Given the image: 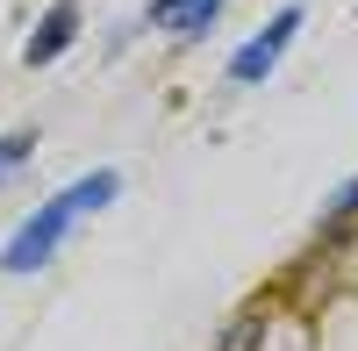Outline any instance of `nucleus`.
Segmentation results:
<instances>
[{
    "instance_id": "obj_3",
    "label": "nucleus",
    "mask_w": 358,
    "mask_h": 351,
    "mask_svg": "<svg viewBox=\"0 0 358 351\" xmlns=\"http://www.w3.org/2000/svg\"><path fill=\"white\" fill-rule=\"evenodd\" d=\"M222 15V0H143V22L165 36H208Z\"/></svg>"
},
{
    "instance_id": "obj_1",
    "label": "nucleus",
    "mask_w": 358,
    "mask_h": 351,
    "mask_svg": "<svg viewBox=\"0 0 358 351\" xmlns=\"http://www.w3.org/2000/svg\"><path fill=\"white\" fill-rule=\"evenodd\" d=\"M72 215H79V201H72V194H50L43 208L29 215L8 244H0V273H43L50 251L65 244V222H72Z\"/></svg>"
},
{
    "instance_id": "obj_6",
    "label": "nucleus",
    "mask_w": 358,
    "mask_h": 351,
    "mask_svg": "<svg viewBox=\"0 0 358 351\" xmlns=\"http://www.w3.org/2000/svg\"><path fill=\"white\" fill-rule=\"evenodd\" d=\"M265 337H273V308L251 301L244 315H229V330L215 337V351H265Z\"/></svg>"
},
{
    "instance_id": "obj_2",
    "label": "nucleus",
    "mask_w": 358,
    "mask_h": 351,
    "mask_svg": "<svg viewBox=\"0 0 358 351\" xmlns=\"http://www.w3.org/2000/svg\"><path fill=\"white\" fill-rule=\"evenodd\" d=\"M294 29H301V8H280V15H273V22H265V29H258V36H251L244 50H236V57H229V79H236V86H258L265 72H273V65H280V50L294 43Z\"/></svg>"
},
{
    "instance_id": "obj_5",
    "label": "nucleus",
    "mask_w": 358,
    "mask_h": 351,
    "mask_svg": "<svg viewBox=\"0 0 358 351\" xmlns=\"http://www.w3.org/2000/svg\"><path fill=\"white\" fill-rule=\"evenodd\" d=\"M358 229V180H344L330 201H322V222H315V244H344Z\"/></svg>"
},
{
    "instance_id": "obj_7",
    "label": "nucleus",
    "mask_w": 358,
    "mask_h": 351,
    "mask_svg": "<svg viewBox=\"0 0 358 351\" xmlns=\"http://www.w3.org/2000/svg\"><path fill=\"white\" fill-rule=\"evenodd\" d=\"M29 158H36V129H8L0 136V180H15Z\"/></svg>"
},
{
    "instance_id": "obj_4",
    "label": "nucleus",
    "mask_w": 358,
    "mask_h": 351,
    "mask_svg": "<svg viewBox=\"0 0 358 351\" xmlns=\"http://www.w3.org/2000/svg\"><path fill=\"white\" fill-rule=\"evenodd\" d=\"M72 36H79V8H72V0H57V8L36 22V29H29V65H50V57H65L72 50Z\"/></svg>"
}]
</instances>
